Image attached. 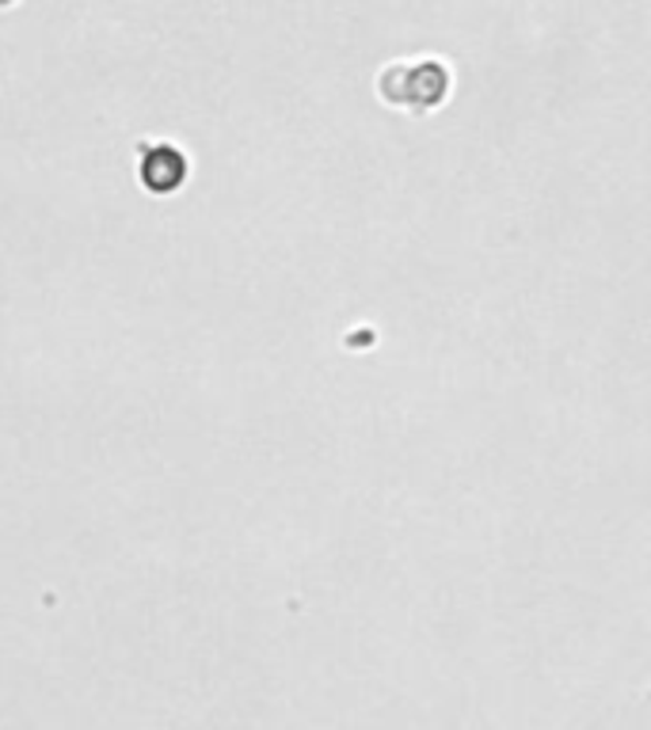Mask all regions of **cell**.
I'll return each mask as SVG.
<instances>
[{
	"mask_svg": "<svg viewBox=\"0 0 651 730\" xmlns=\"http://www.w3.org/2000/svg\"><path fill=\"white\" fill-rule=\"evenodd\" d=\"M450 92V73L442 62H411V65H392L381 76V96L397 107L411 110H431L439 107Z\"/></svg>",
	"mask_w": 651,
	"mask_h": 730,
	"instance_id": "cell-1",
	"label": "cell"
}]
</instances>
